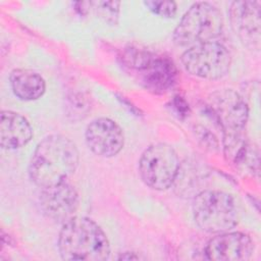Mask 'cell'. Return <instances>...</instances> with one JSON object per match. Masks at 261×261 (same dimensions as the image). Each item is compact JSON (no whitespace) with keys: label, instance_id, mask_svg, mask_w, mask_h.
<instances>
[{"label":"cell","instance_id":"cell-1","mask_svg":"<svg viewBox=\"0 0 261 261\" xmlns=\"http://www.w3.org/2000/svg\"><path fill=\"white\" fill-rule=\"evenodd\" d=\"M75 144L61 135H51L36 147L29 164V175L40 188L66 181L79 166Z\"/></svg>","mask_w":261,"mask_h":261},{"label":"cell","instance_id":"cell-2","mask_svg":"<svg viewBox=\"0 0 261 261\" xmlns=\"http://www.w3.org/2000/svg\"><path fill=\"white\" fill-rule=\"evenodd\" d=\"M58 251L63 260L104 261L110 256V244L95 221L74 216L62 224Z\"/></svg>","mask_w":261,"mask_h":261},{"label":"cell","instance_id":"cell-3","mask_svg":"<svg viewBox=\"0 0 261 261\" xmlns=\"http://www.w3.org/2000/svg\"><path fill=\"white\" fill-rule=\"evenodd\" d=\"M223 30L221 12L208 2L193 4L173 32V41L181 47H193L214 41Z\"/></svg>","mask_w":261,"mask_h":261},{"label":"cell","instance_id":"cell-4","mask_svg":"<svg viewBox=\"0 0 261 261\" xmlns=\"http://www.w3.org/2000/svg\"><path fill=\"white\" fill-rule=\"evenodd\" d=\"M193 216L204 231L221 233L231 230L239 222V212L233 198L221 191H203L193 202Z\"/></svg>","mask_w":261,"mask_h":261},{"label":"cell","instance_id":"cell-5","mask_svg":"<svg viewBox=\"0 0 261 261\" xmlns=\"http://www.w3.org/2000/svg\"><path fill=\"white\" fill-rule=\"evenodd\" d=\"M179 160L174 149L163 143L148 147L139 161V172L142 180L151 189L164 191L176 179Z\"/></svg>","mask_w":261,"mask_h":261},{"label":"cell","instance_id":"cell-6","mask_svg":"<svg viewBox=\"0 0 261 261\" xmlns=\"http://www.w3.org/2000/svg\"><path fill=\"white\" fill-rule=\"evenodd\" d=\"M181 62L192 75L218 80L229 71L231 55L224 45L212 41L188 48L181 55Z\"/></svg>","mask_w":261,"mask_h":261},{"label":"cell","instance_id":"cell-7","mask_svg":"<svg viewBox=\"0 0 261 261\" xmlns=\"http://www.w3.org/2000/svg\"><path fill=\"white\" fill-rule=\"evenodd\" d=\"M209 108L220 124L223 134L245 130L248 120V106L233 90L222 89L209 96Z\"/></svg>","mask_w":261,"mask_h":261},{"label":"cell","instance_id":"cell-8","mask_svg":"<svg viewBox=\"0 0 261 261\" xmlns=\"http://www.w3.org/2000/svg\"><path fill=\"white\" fill-rule=\"evenodd\" d=\"M127 58L148 89L163 92L175 83L176 68L169 58L137 51Z\"/></svg>","mask_w":261,"mask_h":261},{"label":"cell","instance_id":"cell-9","mask_svg":"<svg viewBox=\"0 0 261 261\" xmlns=\"http://www.w3.org/2000/svg\"><path fill=\"white\" fill-rule=\"evenodd\" d=\"M39 203L42 212L48 218L64 223L74 217L80 205V197L70 184L63 181L42 188Z\"/></svg>","mask_w":261,"mask_h":261},{"label":"cell","instance_id":"cell-10","mask_svg":"<svg viewBox=\"0 0 261 261\" xmlns=\"http://www.w3.org/2000/svg\"><path fill=\"white\" fill-rule=\"evenodd\" d=\"M85 139L94 154L107 158L117 155L124 145L121 127L112 119L105 117L97 118L87 126Z\"/></svg>","mask_w":261,"mask_h":261},{"label":"cell","instance_id":"cell-11","mask_svg":"<svg viewBox=\"0 0 261 261\" xmlns=\"http://www.w3.org/2000/svg\"><path fill=\"white\" fill-rule=\"evenodd\" d=\"M254 243L251 237L241 231H225L212 238L206 246L208 260L244 261L251 259Z\"/></svg>","mask_w":261,"mask_h":261},{"label":"cell","instance_id":"cell-12","mask_svg":"<svg viewBox=\"0 0 261 261\" xmlns=\"http://www.w3.org/2000/svg\"><path fill=\"white\" fill-rule=\"evenodd\" d=\"M231 28L242 42L252 49L260 46V2L234 1L229 8Z\"/></svg>","mask_w":261,"mask_h":261},{"label":"cell","instance_id":"cell-13","mask_svg":"<svg viewBox=\"0 0 261 261\" xmlns=\"http://www.w3.org/2000/svg\"><path fill=\"white\" fill-rule=\"evenodd\" d=\"M32 137V126L24 116L10 110L1 111L0 145L3 149L21 148L31 141Z\"/></svg>","mask_w":261,"mask_h":261},{"label":"cell","instance_id":"cell-14","mask_svg":"<svg viewBox=\"0 0 261 261\" xmlns=\"http://www.w3.org/2000/svg\"><path fill=\"white\" fill-rule=\"evenodd\" d=\"M224 156L240 169L258 171L259 153L246 139L244 132L223 134Z\"/></svg>","mask_w":261,"mask_h":261},{"label":"cell","instance_id":"cell-15","mask_svg":"<svg viewBox=\"0 0 261 261\" xmlns=\"http://www.w3.org/2000/svg\"><path fill=\"white\" fill-rule=\"evenodd\" d=\"M9 81L14 95L24 101L41 98L46 90L44 79L31 69H13L10 72Z\"/></svg>","mask_w":261,"mask_h":261},{"label":"cell","instance_id":"cell-16","mask_svg":"<svg viewBox=\"0 0 261 261\" xmlns=\"http://www.w3.org/2000/svg\"><path fill=\"white\" fill-rule=\"evenodd\" d=\"M144 4L156 15L170 18L176 13V4L173 1H146Z\"/></svg>","mask_w":261,"mask_h":261},{"label":"cell","instance_id":"cell-17","mask_svg":"<svg viewBox=\"0 0 261 261\" xmlns=\"http://www.w3.org/2000/svg\"><path fill=\"white\" fill-rule=\"evenodd\" d=\"M97 4V12L105 21L108 23L114 24L117 22L118 12H119V2L110 1V2H98Z\"/></svg>","mask_w":261,"mask_h":261},{"label":"cell","instance_id":"cell-18","mask_svg":"<svg viewBox=\"0 0 261 261\" xmlns=\"http://www.w3.org/2000/svg\"><path fill=\"white\" fill-rule=\"evenodd\" d=\"M119 260H140V259H145L143 256L137 255L134 252H126L124 254H122L121 256L118 257Z\"/></svg>","mask_w":261,"mask_h":261}]
</instances>
